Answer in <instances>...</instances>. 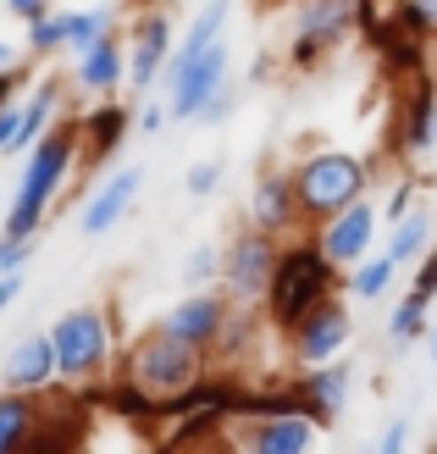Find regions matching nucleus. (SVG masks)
<instances>
[{
  "mask_svg": "<svg viewBox=\"0 0 437 454\" xmlns=\"http://www.w3.org/2000/svg\"><path fill=\"white\" fill-rule=\"evenodd\" d=\"M172 44H177V28H172L167 6H150V12L133 17V34H128V83L133 89L160 83V73H167V61H172Z\"/></svg>",
  "mask_w": 437,
  "mask_h": 454,
  "instance_id": "9d476101",
  "label": "nucleus"
},
{
  "mask_svg": "<svg viewBox=\"0 0 437 454\" xmlns=\"http://www.w3.org/2000/svg\"><path fill=\"white\" fill-rule=\"evenodd\" d=\"M39 411H44L39 394H17V388L0 394V454L34 443V433H39Z\"/></svg>",
  "mask_w": 437,
  "mask_h": 454,
  "instance_id": "aec40b11",
  "label": "nucleus"
},
{
  "mask_svg": "<svg viewBox=\"0 0 437 454\" xmlns=\"http://www.w3.org/2000/svg\"><path fill=\"white\" fill-rule=\"evenodd\" d=\"M432 360H437V327H432Z\"/></svg>",
  "mask_w": 437,
  "mask_h": 454,
  "instance_id": "a19ab883",
  "label": "nucleus"
},
{
  "mask_svg": "<svg viewBox=\"0 0 437 454\" xmlns=\"http://www.w3.org/2000/svg\"><path fill=\"white\" fill-rule=\"evenodd\" d=\"M211 278H222V249L216 244H199L194 255H189V266H183V283H211Z\"/></svg>",
  "mask_w": 437,
  "mask_h": 454,
  "instance_id": "c85d7f7f",
  "label": "nucleus"
},
{
  "mask_svg": "<svg viewBox=\"0 0 437 454\" xmlns=\"http://www.w3.org/2000/svg\"><path fill=\"white\" fill-rule=\"evenodd\" d=\"M128 128H133L128 106H95V111H83V117H78V145H83V161H89V167L111 161V155L122 150Z\"/></svg>",
  "mask_w": 437,
  "mask_h": 454,
  "instance_id": "6ab92c4d",
  "label": "nucleus"
},
{
  "mask_svg": "<svg viewBox=\"0 0 437 454\" xmlns=\"http://www.w3.org/2000/svg\"><path fill=\"white\" fill-rule=\"evenodd\" d=\"M17 128H22V100H6V106H0V155H12Z\"/></svg>",
  "mask_w": 437,
  "mask_h": 454,
  "instance_id": "2f4dec72",
  "label": "nucleus"
},
{
  "mask_svg": "<svg viewBox=\"0 0 437 454\" xmlns=\"http://www.w3.org/2000/svg\"><path fill=\"white\" fill-rule=\"evenodd\" d=\"M160 122H167V111H160V106H144V117H139V128H144V133H155Z\"/></svg>",
  "mask_w": 437,
  "mask_h": 454,
  "instance_id": "4c0bfd02",
  "label": "nucleus"
},
{
  "mask_svg": "<svg viewBox=\"0 0 437 454\" xmlns=\"http://www.w3.org/2000/svg\"><path fill=\"white\" fill-rule=\"evenodd\" d=\"M233 421H249V433L233 438L255 454H299L316 443V421L305 411H271V416H233Z\"/></svg>",
  "mask_w": 437,
  "mask_h": 454,
  "instance_id": "2eb2a0df",
  "label": "nucleus"
},
{
  "mask_svg": "<svg viewBox=\"0 0 437 454\" xmlns=\"http://www.w3.org/2000/svg\"><path fill=\"white\" fill-rule=\"evenodd\" d=\"M22 300V271H0V316Z\"/></svg>",
  "mask_w": 437,
  "mask_h": 454,
  "instance_id": "72a5a7b5",
  "label": "nucleus"
},
{
  "mask_svg": "<svg viewBox=\"0 0 437 454\" xmlns=\"http://www.w3.org/2000/svg\"><path fill=\"white\" fill-rule=\"evenodd\" d=\"M371 239H377V211H371V200H355V206H343L338 216L321 222V233L316 244L327 249V261L332 266H360L365 255H371Z\"/></svg>",
  "mask_w": 437,
  "mask_h": 454,
  "instance_id": "9b49d317",
  "label": "nucleus"
},
{
  "mask_svg": "<svg viewBox=\"0 0 437 454\" xmlns=\"http://www.w3.org/2000/svg\"><path fill=\"white\" fill-rule=\"evenodd\" d=\"M227 294H205V288H194L189 300H177L167 316H160V327H167L172 338H183V344H194V349H205L211 355L216 349V338H222V327H227Z\"/></svg>",
  "mask_w": 437,
  "mask_h": 454,
  "instance_id": "f8f14e48",
  "label": "nucleus"
},
{
  "mask_svg": "<svg viewBox=\"0 0 437 454\" xmlns=\"http://www.w3.org/2000/svg\"><path fill=\"white\" fill-rule=\"evenodd\" d=\"M299 222V200H293V172H266L255 189H249V227H266V233H283Z\"/></svg>",
  "mask_w": 437,
  "mask_h": 454,
  "instance_id": "a211bd4d",
  "label": "nucleus"
},
{
  "mask_svg": "<svg viewBox=\"0 0 437 454\" xmlns=\"http://www.w3.org/2000/svg\"><path fill=\"white\" fill-rule=\"evenodd\" d=\"M216 184H222V161H194V167H189V194H194V200H205Z\"/></svg>",
  "mask_w": 437,
  "mask_h": 454,
  "instance_id": "c756f323",
  "label": "nucleus"
},
{
  "mask_svg": "<svg viewBox=\"0 0 437 454\" xmlns=\"http://www.w3.org/2000/svg\"><path fill=\"white\" fill-rule=\"evenodd\" d=\"M404 438H410V433H404V421H394V427L382 433V449H404Z\"/></svg>",
  "mask_w": 437,
  "mask_h": 454,
  "instance_id": "e433bc0d",
  "label": "nucleus"
},
{
  "mask_svg": "<svg viewBox=\"0 0 437 454\" xmlns=\"http://www.w3.org/2000/svg\"><path fill=\"white\" fill-rule=\"evenodd\" d=\"M28 51H34V56L66 51V12H39V17L28 22Z\"/></svg>",
  "mask_w": 437,
  "mask_h": 454,
  "instance_id": "bb28decb",
  "label": "nucleus"
},
{
  "mask_svg": "<svg viewBox=\"0 0 437 454\" xmlns=\"http://www.w3.org/2000/svg\"><path fill=\"white\" fill-rule=\"evenodd\" d=\"M271 271H277V244H271L266 227H249V233H238L233 244L222 249V294H227V305H255L266 300V283H271Z\"/></svg>",
  "mask_w": 437,
  "mask_h": 454,
  "instance_id": "423d86ee",
  "label": "nucleus"
},
{
  "mask_svg": "<svg viewBox=\"0 0 437 454\" xmlns=\"http://www.w3.org/2000/svg\"><path fill=\"white\" fill-rule=\"evenodd\" d=\"M349 333H355L349 310H343V300H332V294H327L316 310H305V316L288 327V355H293V366H316V360L343 355Z\"/></svg>",
  "mask_w": 437,
  "mask_h": 454,
  "instance_id": "1a4fd4ad",
  "label": "nucleus"
},
{
  "mask_svg": "<svg viewBox=\"0 0 437 454\" xmlns=\"http://www.w3.org/2000/svg\"><path fill=\"white\" fill-rule=\"evenodd\" d=\"M56 106H61V83L56 78H39V89L28 100H22V128H17V139H12V150H28L44 128H51V117H56Z\"/></svg>",
  "mask_w": 437,
  "mask_h": 454,
  "instance_id": "4be33fe9",
  "label": "nucleus"
},
{
  "mask_svg": "<svg viewBox=\"0 0 437 454\" xmlns=\"http://www.w3.org/2000/svg\"><path fill=\"white\" fill-rule=\"evenodd\" d=\"M39 249V233H0V271H22Z\"/></svg>",
  "mask_w": 437,
  "mask_h": 454,
  "instance_id": "cd10ccee",
  "label": "nucleus"
},
{
  "mask_svg": "<svg viewBox=\"0 0 437 454\" xmlns=\"http://www.w3.org/2000/svg\"><path fill=\"white\" fill-rule=\"evenodd\" d=\"M410 194H416V189H410V184H399L394 194H387V222H399V216L410 211Z\"/></svg>",
  "mask_w": 437,
  "mask_h": 454,
  "instance_id": "c9c22d12",
  "label": "nucleus"
},
{
  "mask_svg": "<svg viewBox=\"0 0 437 454\" xmlns=\"http://www.w3.org/2000/svg\"><path fill=\"white\" fill-rule=\"evenodd\" d=\"M432 145H437V89L421 73L416 78V95H410V106H404V155H421Z\"/></svg>",
  "mask_w": 437,
  "mask_h": 454,
  "instance_id": "412c9836",
  "label": "nucleus"
},
{
  "mask_svg": "<svg viewBox=\"0 0 437 454\" xmlns=\"http://www.w3.org/2000/svg\"><path fill=\"white\" fill-rule=\"evenodd\" d=\"M111 28H117V17L111 12H66V51H89L95 39H105Z\"/></svg>",
  "mask_w": 437,
  "mask_h": 454,
  "instance_id": "a878e982",
  "label": "nucleus"
},
{
  "mask_svg": "<svg viewBox=\"0 0 437 454\" xmlns=\"http://www.w3.org/2000/svg\"><path fill=\"white\" fill-rule=\"evenodd\" d=\"M421 12L432 17V34H437V0H421Z\"/></svg>",
  "mask_w": 437,
  "mask_h": 454,
  "instance_id": "58836bf2",
  "label": "nucleus"
},
{
  "mask_svg": "<svg viewBox=\"0 0 437 454\" xmlns=\"http://www.w3.org/2000/svg\"><path fill=\"white\" fill-rule=\"evenodd\" d=\"M6 12H12L17 22H34L39 12H51V0H6Z\"/></svg>",
  "mask_w": 437,
  "mask_h": 454,
  "instance_id": "f704fd0d",
  "label": "nucleus"
},
{
  "mask_svg": "<svg viewBox=\"0 0 437 454\" xmlns=\"http://www.w3.org/2000/svg\"><path fill=\"white\" fill-rule=\"evenodd\" d=\"M28 83V67H12V61H0V106L17 100V89Z\"/></svg>",
  "mask_w": 437,
  "mask_h": 454,
  "instance_id": "473e14b6",
  "label": "nucleus"
},
{
  "mask_svg": "<svg viewBox=\"0 0 437 454\" xmlns=\"http://www.w3.org/2000/svg\"><path fill=\"white\" fill-rule=\"evenodd\" d=\"M51 344H56V372H61V382L83 394V388H95V382H105L117 327H111V316L100 305H78V310L56 316Z\"/></svg>",
  "mask_w": 437,
  "mask_h": 454,
  "instance_id": "20e7f679",
  "label": "nucleus"
},
{
  "mask_svg": "<svg viewBox=\"0 0 437 454\" xmlns=\"http://www.w3.org/2000/svg\"><path fill=\"white\" fill-rule=\"evenodd\" d=\"M432 249V211H404L394 222V239H387V255H394L399 266L404 261H421Z\"/></svg>",
  "mask_w": 437,
  "mask_h": 454,
  "instance_id": "5701e85b",
  "label": "nucleus"
},
{
  "mask_svg": "<svg viewBox=\"0 0 437 454\" xmlns=\"http://www.w3.org/2000/svg\"><path fill=\"white\" fill-rule=\"evenodd\" d=\"M394 278H399V261L394 255H371V261H360V271L349 278V294L355 300H382V294L394 288Z\"/></svg>",
  "mask_w": 437,
  "mask_h": 454,
  "instance_id": "b1692460",
  "label": "nucleus"
},
{
  "mask_svg": "<svg viewBox=\"0 0 437 454\" xmlns=\"http://www.w3.org/2000/svg\"><path fill=\"white\" fill-rule=\"evenodd\" d=\"M0 61H12V44H0Z\"/></svg>",
  "mask_w": 437,
  "mask_h": 454,
  "instance_id": "ea45409f",
  "label": "nucleus"
},
{
  "mask_svg": "<svg viewBox=\"0 0 437 454\" xmlns=\"http://www.w3.org/2000/svg\"><path fill=\"white\" fill-rule=\"evenodd\" d=\"M0 382L17 394H51L61 372H56V344H51V333H28V338H17L12 355L0 360Z\"/></svg>",
  "mask_w": 437,
  "mask_h": 454,
  "instance_id": "ddd939ff",
  "label": "nucleus"
},
{
  "mask_svg": "<svg viewBox=\"0 0 437 454\" xmlns=\"http://www.w3.org/2000/svg\"><path fill=\"white\" fill-rule=\"evenodd\" d=\"M150 6H172V0H150Z\"/></svg>",
  "mask_w": 437,
  "mask_h": 454,
  "instance_id": "79ce46f5",
  "label": "nucleus"
},
{
  "mask_svg": "<svg viewBox=\"0 0 437 454\" xmlns=\"http://www.w3.org/2000/svg\"><path fill=\"white\" fill-rule=\"evenodd\" d=\"M288 388L299 399V411H305L316 427H327L338 416V404L349 399V366H338V360H316L310 372L288 377Z\"/></svg>",
  "mask_w": 437,
  "mask_h": 454,
  "instance_id": "dca6fc26",
  "label": "nucleus"
},
{
  "mask_svg": "<svg viewBox=\"0 0 437 454\" xmlns=\"http://www.w3.org/2000/svg\"><path fill=\"white\" fill-rule=\"evenodd\" d=\"M426 310H432V300H421V294H404V300L394 305V316H387V327H394V344H416V338L432 327Z\"/></svg>",
  "mask_w": 437,
  "mask_h": 454,
  "instance_id": "393cba45",
  "label": "nucleus"
},
{
  "mask_svg": "<svg viewBox=\"0 0 437 454\" xmlns=\"http://www.w3.org/2000/svg\"><path fill=\"white\" fill-rule=\"evenodd\" d=\"M73 78H78V89H83V95H117V89H122V78H128V51H122L117 28H111L105 39H95L89 51H78V61H73Z\"/></svg>",
  "mask_w": 437,
  "mask_h": 454,
  "instance_id": "f3484780",
  "label": "nucleus"
},
{
  "mask_svg": "<svg viewBox=\"0 0 437 454\" xmlns=\"http://www.w3.org/2000/svg\"><path fill=\"white\" fill-rule=\"evenodd\" d=\"M78 122H56L44 128L39 139L28 145V167L17 177V194H12V211H6V233H39L44 216H51L61 184L73 177L78 167Z\"/></svg>",
  "mask_w": 437,
  "mask_h": 454,
  "instance_id": "f257e3e1",
  "label": "nucleus"
},
{
  "mask_svg": "<svg viewBox=\"0 0 437 454\" xmlns=\"http://www.w3.org/2000/svg\"><path fill=\"white\" fill-rule=\"evenodd\" d=\"M332 283H338V266L327 261V249H321L316 239L283 244L277 249V271H271V283H266V316H271V327L288 333L305 310H316L321 300H327Z\"/></svg>",
  "mask_w": 437,
  "mask_h": 454,
  "instance_id": "f03ea898",
  "label": "nucleus"
},
{
  "mask_svg": "<svg viewBox=\"0 0 437 454\" xmlns=\"http://www.w3.org/2000/svg\"><path fill=\"white\" fill-rule=\"evenodd\" d=\"M122 377L139 382L150 399L167 404V399H177L183 388H194V382L205 377V349L183 344V338H172L167 327H150V333H139V338L128 344Z\"/></svg>",
  "mask_w": 437,
  "mask_h": 454,
  "instance_id": "7ed1b4c3",
  "label": "nucleus"
},
{
  "mask_svg": "<svg viewBox=\"0 0 437 454\" xmlns=\"http://www.w3.org/2000/svg\"><path fill=\"white\" fill-rule=\"evenodd\" d=\"M167 117H177V122H194L205 106H211V95L216 89H227V44L216 39L211 51H199L194 61H177V67H167Z\"/></svg>",
  "mask_w": 437,
  "mask_h": 454,
  "instance_id": "0eeeda50",
  "label": "nucleus"
},
{
  "mask_svg": "<svg viewBox=\"0 0 437 454\" xmlns=\"http://www.w3.org/2000/svg\"><path fill=\"white\" fill-rule=\"evenodd\" d=\"M355 0H305L293 22V44H288V61L293 67H316L321 56H332L343 39L355 34Z\"/></svg>",
  "mask_w": 437,
  "mask_h": 454,
  "instance_id": "6e6552de",
  "label": "nucleus"
},
{
  "mask_svg": "<svg viewBox=\"0 0 437 454\" xmlns=\"http://www.w3.org/2000/svg\"><path fill=\"white\" fill-rule=\"evenodd\" d=\"M410 294H421V300H437V244L421 255V266H416V283H410Z\"/></svg>",
  "mask_w": 437,
  "mask_h": 454,
  "instance_id": "7c9ffc66",
  "label": "nucleus"
},
{
  "mask_svg": "<svg viewBox=\"0 0 437 454\" xmlns=\"http://www.w3.org/2000/svg\"><path fill=\"white\" fill-rule=\"evenodd\" d=\"M139 189H144V172L139 167H122V172H111L105 184L83 200V211H78V227H83V239H100V233H111L128 211H133V200H139Z\"/></svg>",
  "mask_w": 437,
  "mask_h": 454,
  "instance_id": "4468645a",
  "label": "nucleus"
},
{
  "mask_svg": "<svg viewBox=\"0 0 437 454\" xmlns=\"http://www.w3.org/2000/svg\"><path fill=\"white\" fill-rule=\"evenodd\" d=\"M365 177H371V167H365L360 155H349V150H316V155H305V161L293 167L299 216H316V222L338 216L343 206H355V200L365 194Z\"/></svg>",
  "mask_w": 437,
  "mask_h": 454,
  "instance_id": "39448f33",
  "label": "nucleus"
}]
</instances>
